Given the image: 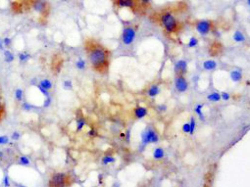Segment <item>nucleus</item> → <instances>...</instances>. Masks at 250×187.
<instances>
[{
  "instance_id": "nucleus-1",
  "label": "nucleus",
  "mask_w": 250,
  "mask_h": 187,
  "mask_svg": "<svg viewBox=\"0 0 250 187\" xmlns=\"http://www.w3.org/2000/svg\"><path fill=\"white\" fill-rule=\"evenodd\" d=\"M85 51L92 69L99 74H105L110 63V52L93 40L86 41Z\"/></svg>"
},
{
  "instance_id": "nucleus-2",
  "label": "nucleus",
  "mask_w": 250,
  "mask_h": 187,
  "mask_svg": "<svg viewBox=\"0 0 250 187\" xmlns=\"http://www.w3.org/2000/svg\"><path fill=\"white\" fill-rule=\"evenodd\" d=\"M160 23L164 27L168 34H175L180 30V23L175 18V16L169 11H165L160 14Z\"/></svg>"
},
{
  "instance_id": "nucleus-3",
  "label": "nucleus",
  "mask_w": 250,
  "mask_h": 187,
  "mask_svg": "<svg viewBox=\"0 0 250 187\" xmlns=\"http://www.w3.org/2000/svg\"><path fill=\"white\" fill-rule=\"evenodd\" d=\"M68 176L64 172H54L48 181V187H67Z\"/></svg>"
},
{
  "instance_id": "nucleus-4",
  "label": "nucleus",
  "mask_w": 250,
  "mask_h": 187,
  "mask_svg": "<svg viewBox=\"0 0 250 187\" xmlns=\"http://www.w3.org/2000/svg\"><path fill=\"white\" fill-rule=\"evenodd\" d=\"M141 141L143 145L149 143H157L159 141V135L153 127H146L141 133Z\"/></svg>"
},
{
  "instance_id": "nucleus-5",
  "label": "nucleus",
  "mask_w": 250,
  "mask_h": 187,
  "mask_svg": "<svg viewBox=\"0 0 250 187\" xmlns=\"http://www.w3.org/2000/svg\"><path fill=\"white\" fill-rule=\"evenodd\" d=\"M214 22L211 20H201L196 23V30L201 35H206L213 30Z\"/></svg>"
},
{
  "instance_id": "nucleus-6",
  "label": "nucleus",
  "mask_w": 250,
  "mask_h": 187,
  "mask_svg": "<svg viewBox=\"0 0 250 187\" xmlns=\"http://www.w3.org/2000/svg\"><path fill=\"white\" fill-rule=\"evenodd\" d=\"M32 5L33 9L44 17L49 14V4L45 0H32Z\"/></svg>"
},
{
  "instance_id": "nucleus-7",
  "label": "nucleus",
  "mask_w": 250,
  "mask_h": 187,
  "mask_svg": "<svg viewBox=\"0 0 250 187\" xmlns=\"http://www.w3.org/2000/svg\"><path fill=\"white\" fill-rule=\"evenodd\" d=\"M135 35H136L135 28H133L132 27L125 28L123 31V34H122V39H123L124 44L131 45L133 42V40H135Z\"/></svg>"
},
{
  "instance_id": "nucleus-8",
  "label": "nucleus",
  "mask_w": 250,
  "mask_h": 187,
  "mask_svg": "<svg viewBox=\"0 0 250 187\" xmlns=\"http://www.w3.org/2000/svg\"><path fill=\"white\" fill-rule=\"evenodd\" d=\"M175 85H176V89L181 93L185 92L188 88L187 80H185V76H182V74H177L176 78H175Z\"/></svg>"
},
{
  "instance_id": "nucleus-9",
  "label": "nucleus",
  "mask_w": 250,
  "mask_h": 187,
  "mask_svg": "<svg viewBox=\"0 0 250 187\" xmlns=\"http://www.w3.org/2000/svg\"><path fill=\"white\" fill-rule=\"evenodd\" d=\"M115 3L118 7H127L131 8L132 10L135 11L137 8V1L136 0H115Z\"/></svg>"
},
{
  "instance_id": "nucleus-10",
  "label": "nucleus",
  "mask_w": 250,
  "mask_h": 187,
  "mask_svg": "<svg viewBox=\"0 0 250 187\" xmlns=\"http://www.w3.org/2000/svg\"><path fill=\"white\" fill-rule=\"evenodd\" d=\"M175 71L177 74L185 76L187 72V63L185 60H178L175 65Z\"/></svg>"
},
{
  "instance_id": "nucleus-11",
  "label": "nucleus",
  "mask_w": 250,
  "mask_h": 187,
  "mask_svg": "<svg viewBox=\"0 0 250 187\" xmlns=\"http://www.w3.org/2000/svg\"><path fill=\"white\" fill-rule=\"evenodd\" d=\"M133 114H135V117L136 119H143L145 116L147 115V108L142 107V106H137L133 110Z\"/></svg>"
},
{
  "instance_id": "nucleus-12",
  "label": "nucleus",
  "mask_w": 250,
  "mask_h": 187,
  "mask_svg": "<svg viewBox=\"0 0 250 187\" xmlns=\"http://www.w3.org/2000/svg\"><path fill=\"white\" fill-rule=\"evenodd\" d=\"M5 117H6V105L3 98L1 88H0V123L5 119Z\"/></svg>"
},
{
  "instance_id": "nucleus-13",
  "label": "nucleus",
  "mask_w": 250,
  "mask_h": 187,
  "mask_svg": "<svg viewBox=\"0 0 250 187\" xmlns=\"http://www.w3.org/2000/svg\"><path fill=\"white\" fill-rule=\"evenodd\" d=\"M231 80L233 82H239L241 80H242V73L240 71L237 70H233L231 72Z\"/></svg>"
},
{
  "instance_id": "nucleus-14",
  "label": "nucleus",
  "mask_w": 250,
  "mask_h": 187,
  "mask_svg": "<svg viewBox=\"0 0 250 187\" xmlns=\"http://www.w3.org/2000/svg\"><path fill=\"white\" fill-rule=\"evenodd\" d=\"M160 92V88H159V85L157 84H154V85H151L148 88V91H147V95L149 97H155L157 96L158 94Z\"/></svg>"
},
{
  "instance_id": "nucleus-15",
  "label": "nucleus",
  "mask_w": 250,
  "mask_h": 187,
  "mask_svg": "<svg viewBox=\"0 0 250 187\" xmlns=\"http://www.w3.org/2000/svg\"><path fill=\"white\" fill-rule=\"evenodd\" d=\"M4 61L6 62V63L10 64V63H13L14 60H15V56L14 54L12 53L9 49H7V50H4Z\"/></svg>"
},
{
  "instance_id": "nucleus-16",
  "label": "nucleus",
  "mask_w": 250,
  "mask_h": 187,
  "mask_svg": "<svg viewBox=\"0 0 250 187\" xmlns=\"http://www.w3.org/2000/svg\"><path fill=\"white\" fill-rule=\"evenodd\" d=\"M37 84H38L39 86L42 87V88L48 90V91L51 90V89H52V87H53V84H52L51 80H47V78H45V80H40V81H39Z\"/></svg>"
},
{
  "instance_id": "nucleus-17",
  "label": "nucleus",
  "mask_w": 250,
  "mask_h": 187,
  "mask_svg": "<svg viewBox=\"0 0 250 187\" xmlns=\"http://www.w3.org/2000/svg\"><path fill=\"white\" fill-rule=\"evenodd\" d=\"M203 68L206 71H213L217 68V63L214 60H207L203 63Z\"/></svg>"
},
{
  "instance_id": "nucleus-18",
  "label": "nucleus",
  "mask_w": 250,
  "mask_h": 187,
  "mask_svg": "<svg viewBox=\"0 0 250 187\" xmlns=\"http://www.w3.org/2000/svg\"><path fill=\"white\" fill-rule=\"evenodd\" d=\"M85 126V118H83L82 116H78L77 120H76L77 131H81Z\"/></svg>"
},
{
  "instance_id": "nucleus-19",
  "label": "nucleus",
  "mask_w": 250,
  "mask_h": 187,
  "mask_svg": "<svg viewBox=\"0 0 250 187\" xmlns=\"http://www.w3.org/2000/svg\"><path fill=\"white\" fill-rule=\"evenodd\" d=\"M31 54L28 53V52H26V51H23V52H21L19 53V55H18V59L19 61L21 62V63H26V62H28V60L31 59Z\"/></svg>"
},
{
  "instance_id": "nucleus-20",
  "label": "nucleus",
  "mask_w": 250,
  "mask_h": 187,
  "mask_svg": "<svg viewBox=\"0 0 250 187\" xmlns=\"http://www.w3.org/2000/svg\"><path fill=\"white\" fill-rule=\"evenodd\" d=\"M203 104H197L196 106L194 108V112L197 114V116L199 117V120H201V122H204L205 120V118H204V115L202 113V109H203Z\"/></svg>"
},
{
  "instance_id": "nucleus-21",
  "label": "nucleus",
  "mask_w": 250,
  "mask_h": 187,
  "mask_svg": "<svg viewBox=\"0 0 250 187\" xmlns=\"http://www.w3.org/2000/svg\"><path fill=\"white\" fill-rule=\"evenodd\" d=\"M17 163L20 166H30L31 161L26 156H18V158H17Z\"/></svg>"
},
{
  "instance_id": "nucleus-22",
  "label": "nucleus",
  "mask_w": 250,
  "mask_h": 187,
  "mask_svg": "<svg viewBox=\"0 0 250 187\" xmlns=\"http://www.w3.org/2000/svg\"><path fill=\"white\" fill-rule=\"evenodd\" d=\"M14 96H15V99H16L17 102H23V99H24V90L22 88H17L15 90Z\"/></svg>"
},
{
  "instance_id": "nucleus-23",
  "label": "nucleus",
  "mask_w": 250,
  "mask_h": 187,
  "mask_svg": "<svg viewBox=\"0 0 250 187\" xmlns=\"http://www.w3.org/2000/svg\"><path fill=\"white\" fill-rule=\"evenodd\" d=\"M164 155H165V152L162 148H156L153 152V157L154 159L156 160H160L162 158H164Z\"/></svg>"
},
{
  "instance_id": "nucleus-24",
  "label": "nucleus",
  "mask_w": 250,
  "mask_h": 187,
  "mask_svg": "<svg viewBox=\"0 0 250 187\" xmlns=\"http://www.w3.org/2000/svg\"><path fill=\"white\" fill-rule=\"evenodd\" d=\"M207 99L211 102H219L221 100V95L219 92H212L208 94Z\"/></svg>"
},
{
  "instance_id": "nucleus-25",
  "label": "nucleus",
  "mask_w": 250,
  "mask_h": 187,
  "mask_svg": "<svg viewBox=\"0 0 250 187\" xmlns=\"http://www.w3.org/2000/svg\"><path fill=\"white\" fill-rule=\"evenodd\" d=\"M233 40H235V42H243L245 40V36L241 31H237L235 32V34H233Z\"/></svg>"
},
{
  "instance_id": "nucleus-26",
  "label": "nucleus",
  "mask_w": 250,
  "mask_h": 187,
  "mask_svg": "<svg viewBox=\"0 0 250 187\" xmlns=\"http://www.w3.org/2000/svg\"><path fill=\"white\" fill-rule=\"evenodd\" d=\"M35 106L32 105V104H30L28 102H22V109L26 112H30L32 109H35Z\"/></svg>"
},
{
  "instance_id": "nucleus-27",
  "label": "nucleus",
  "mask_w": 250,
  "mask_h": 187,
  "mask_svg": "<svg viewBox=\"0 0 250 187\" xmlns=\"http://www.w3.org/2000/svg\"><path fill=\"white\" fill-rule=\"evenodd\" d=\"M76 67L78 70H85V67H86V62L85 60L83 59H78L77 62H76Z\"/></svg>"
},
{
  "instance_id": "nucleus-28",
  "label": "nucleus",
  "mask_w": 250,
  "mask_h": 187,
  "mask_svg": "<svg viewBox=\"0 0 250 187\" xmlns=\"http://www.w3.org/2000/svg\"><path fill=\"white\" fill-rule=\"evenodd\" d=\"M189 123V127H190V131H189V134L192 135L195 131V128H196V122H195V119L193 117H191L190 119V122L188 123Z\"/></svg>"
},
{
  "instance_id": "nucleus-29",
  "label": "nucleus",
  "mask_w": 250,
  "mask_h": 187,
  "mask_svg": "<svg viewBox=\"0 0 250 187\" xmlns=\"http://www.w3.org/2000/svg\"><path fill=\"white\" fill-rule=\"evenodd\" d=\"M9 142H10V139L7 135H0V146L9 144Z\"/></svg>"
},
{
  "instance_id": "nucleus-30",
  "label": "nucleus",
  "mask_w": 250,
  "mask_h": 187,
  "mask_svg": "<svg viewBox=\"0 0 250 187\" xmlns=\"http://www.w3.org/2000/svg\"><path fill=\"white\" fill-rule=\"evenodd\" d=\"M197 44H198V39L195 38V37H191V38L189 39V41H188V43H187V47L193 48V47L196 46Z\"/></svg>"
},
{
  "instance_id": "nucleus-31",
  "label": "nucleus",
  "mask_w": 250,
  "mask_h": 187,
  "mask_svg": "<svg viewBox=\"0 0 250 187\" xmlns=\"http://www.w3.org/2000/svg\"><path fill=\"white\" fill-rule=\"evenodd\" d=\"M63 88L66 89V90H71L73 88V84L72 81L69 80H66L63 81Z\"/></svg>"
},
{
  "instance_id": "nucleus-32",
  "label": "nucleus",
  "mask_w": 250,
  "mask_h": 187,
  "mask_svg": "<svg viewBox=\"0 0 250 187\" xmlns=\"http://www.w3.org/2000/svg\"><path fill=\"white\" fill-rule=\"evenodd\" d=\"M3 41V44H4V47H6V48H10L11 47V45H12V39L10 38V37H4V38L2 39Z\"/></svg>"
},
{
  "instance_id": "nucleus-33",
  "label": "nucleus",
  "mask_w": 250,
  "mask_h": 187,
  "mask_svg": "<svg viewBox=\"0 0 250 187\" xmlns=\"http://www.w3.org/2000/svg\"><path fill=\"white\" fill-rule=\"evenodd\" d=\"M116 160L114 157H111V156H106L103 158V164L104 165H107V164H110V163H114Z\"/></svg>"
},
{
  "instance_id": "nucleus-34",
  "label": "nucleus",
  "mask_w": 250,
  "mask_h": 187,
  "mask_svg": "<svg viewBox=\"0 0 250 187\" xmlns=\"http://www.w3.org/2000/svg\"><path fill=\"white\" fill-rule=\"evenodd\" d=\"M35 86L37 87V89H38V90L40 91V93L42 94L43 96H45V97H48V96H50V95H49V91H48V90H46V89L42 88V87H41V86H39L38 84H36Z\"/></svg>"
},
{
  "instance_id": "nucleus-35",
  "label": "nucleus",
  "mask_w": 250,
  "mask_h": 187,
  "mask_svg": "<svg viewBox=\"0 0 250 187\" xmlns=\"http://www.w3.org/2000/svg\"><path fill=\"white\" fill-rule=\"evenodd\" d=\"M20 137H21V133L19 131H14V132H12V134H11V139L13 140V141H18L20 139Z\"/></svg>"
},
{
  "instance_id": "nucleus-36",
  "label": "nucleus",
  "mask_w": 250,
  "mask_h": 187,
  "mask_svg": "<svg viewBox=\"0 0 250 187\" xmlns=\"http://www.w3.org/2000/svg\"><path fill=\"white\" fill-rule=\"evenodd\" d=\"M51 103H52V98L48 96V97H45V100L43 102V107L44 108H48L50 107V105H51Z\"/></svg>"
},
{
  "instance_id": "nucleus-37",
  "label": "nucleus",
  "mask_w": 250,
  "mask_h": 187,
  "mask_svg": "<svg viewBox=\"0 0 250 187\" xmlns=\"http://www.w3.org/2000/svg\"><path fill=\"white\" fill-rule=\"evenodd\" d=\"M2 184L4 187H10L11 184H10V179H9V176H5L3 178V181H2Z\"/></svg>"
},
{
  "instance_id": "nucleus-38",
  "label": "nucleus",
  "mask_w": 250,
  "mask_h": 187,
  "mask_svg": "<svg viewBox=\"0 0 250 187\" xmlns=\"http://www.w3.org/2000/svg\"><path fill=\"white\" fill-rule=\"evenodd\" d=\"M220 95H221V99H223L224 101H228V99L231 98V95L228 92H221Z\"/></svg>"
},
{
  "instance_id": "nucleus-39",
  "label": "nucleus",
  "mask_w": 250,
  "mask_h": 187,
  "mask_svg": "<svg viewBox=\"0 0 250 187\" xmlns=\"http://www.w3.org/2000/svg\"><path fill=\"white\" fill-rule=\"evenodd\" d=\"M182 131L185 132V133H189L190 127H189V123H185L182 126Z\"/></svg>"
},
{
  "instance_id": "nucleus-40",
  "label": "nucleus",
  "mask_w": 250,
  "mask_h": 187,
  "mask_svg": "<svg viewBox=\"0 0 250 187\" xmlns=\"http://www.w3.org/2000/svg\"><path fill=\"white\" fill-rule=\"evenodd\" d=\"M157 111L158 112H161V113H163V112H166L167 111V106L164 105V104H162V105H159L157 107Z\"/></svg>"
},
{
  "instance_id": "nucleus-41",
  "label": "nucleus",
  "mask_w": 250,
  "mask_h": 187,
  "mask_svg": "<svg viewBox=\"0 0 250 187\" xmlns=\"http://www.w3.org/2000/svg\"><path fill=\"white\" fill-rule=\"evenodd\" d=\"M137 3H140L142 6H148L149 5V3H150V0H136Z\"/></svg>"
},
{
  "instance_id": "nucleus-42",
  "label": "nucleus",
  "mask_w": 250,
  "mask_h": 187,
  "mask_svg": "<svg viewBox=\"0 0 250 187\" xmlns=\"http://www.w3.org/2000/svg\"><path fill=\"white\" fill-rule=\"evenodd\" d=\"M88 135H89V136H92V137L97 136V131L95 130H90L88 131Z\"/></svg>"
},
{
  "instance_id": "nucleus-43",
  "label": "nucleus",
  "mask_w": 250,
  "mask_h": 187,
  "mask_svg": "<svg viewBox=\"0 0 250 187\" xmlns=\"http://www.w3.org/2000/svg\"><path fill=\"white\" fill-rule=\"evenodd\" d=\"M124 135H125V137H126V140L128 142V141L131 140V133H130V130H127V132H126V133H125Z\"/></svg>"
},
{
  "instance_id": "nucleus-44",
  "label": "nucleus",
  "mask_w": 250,
  "mask_h": 187,
  "mask_svg": "<svg viewBox=\"0 0 250 187\" xmlns=\"http://www.w3.org/2000/svg\"><path fill=\"white\" fill-rule=\"evenodd\" d=\"M4 49H5V47H4V44H3V41L0 39V50H4Z\"/></svg>"
},
{
  "instance_id": "nucleus-45",
  "label": "nucleus",
  "mask_w": 250,
  "mask_h": 187,
  "mask_svg": "<svg viewBox=\"0 0 250 187\" xmlns=\"http://www.w3.org/2000/svg\"><path fill=\"white\" fill-rule=\"evenodd\" d=\"M3 159H4V154H3V152H1V151H0V164L2 163Z\"/></svg>"
},
{
  "instance_id": "nucleus-46",
  "label": "nucleus",
  "mask_w": 250,
  "mask_h": 187,
  "mask_svg": "<svg viewBox=\"0 0 250 187\" xmlns=\"http://www.w3.org/2000/svg\"><path fill=\"white\" fill-rule=\"evenodd\" d=\"M31 84L32 85H36L37 84V82H36V78H33V80L31 81Z\"/></svg>"
},
{
  "instance_id": "nucleus-47",
  "label": "nucleus",
  "mask_w": 250,
  "mask_h": 187,
  "mask_svg": "<svg viewBox=\"0 0 250 187\" xmlns=\"http://www.w3.org/2000/svg\"><path fill=\"white\" fill-rule=\"evenodd\" d=\"M17 186H18V187H26V186H24V185H21V184H17Z\"/></svg>"
},
{
  "instance_id": "nucleus-48",
  "label": "nucleus",
  "mask_w": 250,
  "mask_h": 187,
  "mask_svg": "<svg viewBox=\"0 0 250 187\" xmlns=\"http://www.w3.org/2000/svg\"><path fill=\"white\" fill-rule=\"evenodd\" d=\"M62 1H67V0H62Z\"/></svg>"
}]
</instances>
